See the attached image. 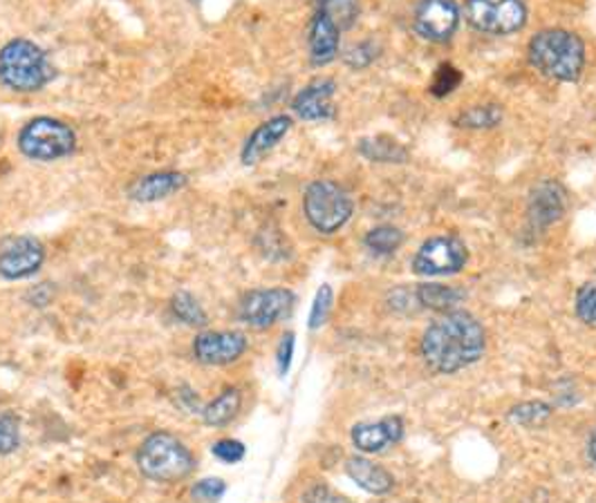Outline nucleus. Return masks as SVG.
Here are the masks:
<instances>
[{
	"instance_id": "obj_38",
	"label": "nucleus",
	"mask_w": 596,
	"mask_h": 503,
	"mask_svg": "<svg viewBox=\"0 0 596 503\" xmlns=\"http://www.w3.org/2000/svg\"><path fill=\"white\" fill-rule=\"evenodd\" d=\"M587 450H589V458L596 463V430H594L592 436H589V445H587Z\"/></svg>"
},
{
	"instance_id": "obj_19",
	"label": "nucleus",
	"mask_w": 596,
	"mask_h": 503,
	"mask_svg": "<svg viewBox=\"0 0 596 503\" xmlns=\"http://www.w3.org/2000/svg\"><path fill=\"white\" fill-rule=\"evenodd\" d=\"M345 474L368 494L381 496L392 492L394 476L379 463L365 458V456H350L345 461Z\"/></svg>"
},
{
	"instance_id": "obj_24",
	"label": "nucleus",
	"mask_w": 596,
	"mask_h": 503,
	"mask_svg": "<svg viewBox=\"0 0 596 503\" xmlns=\"http://www.w3.org/2000/svg\"><path fill=\"white\" fill-rule=\"evenodd\" d=\"M363 244L374 256H392L394 250L404 244V233L390 224L374 226L372 230L365 233Z\"/></svg>"
},
{
	"instance_id": "obj_27",
	"label": "nucleus",
	"mask_w": 596,
	"mask_h": 503,
	"mask_svg": "<svg viewBox=\"0 0 596 503\" xmlns=\"http://www.w3.org/2000/svg\"><path fill=\"white\" fill-rule=\"evenodd\" d=\"M332 305H334L332 287H330V285H321V287L316 289V296H314V300H312V309H310V318H307V327H310L312 332L321 329V327L328 323V318H330V314H332Z\"/></svg>"
},
{
	"instance_id": "obj_12",
	"label": "nucleus",
	"mask_w": 596,
	"mask_h": 503,
	"mask_svg": "<svg viewBox=\"0 0 596 503\" xmlns=\"http://www.w3.org/2000/svg\"><path fill=\"white\" fill-rule=\"evenodd\" d=\"M460 23V10L453 0H422L416 10V28L431 43H447Z\"/></svg>"
},
{
	"instance_id": "obj_23",
	"label": "nucleus",
	"mask_w": 596,
	"mask_h": 503,
	"mask_svg": "<svg viewBox=\"0 0 596 503\" xmlns=\"http://www.w3.org/2000/svg\"><path fill=\"white\" fill-rule=\"evenodd\" d=\"M359 152L365 159L381 164H402L409 159L407 148L392 141L390 137H365L359 141Z\"/></svg>"
},
{
	"instance_id": "obj_22",
	"label": "nucleus",
	"mask_w": 596,
	"mask_h": 503,
	"mask_svg": "<svg viewBox=\"0 0 596 503\" xmlns=\"http://www.w3.org/2000/svg\"><path fill=\"white\" fill-rule=\"evenodd\" d=\"M170 314L175 320H179L182 325L186 327H193V329H205L209 325V316L203 307V303L197 300L190 292H175L170 296Z\"/></svg>"
},
{
	"instance_id": "obj_33",
	"label": "nucleus",
	"mask_w": 596,
	"mask_h": 503,
	"mask_svg": "<svg viewBox=\"0 0 596 503\" xmlns=\"http://www.w3.org/2000/svg\"><path fill=\"white\" fill-rule=\"evenodd\" d=\"M225 490H227V483H225L223 479H218V476H207V479L197 481V483L193 485L190 494H193V499H197V501L212 503V501H218V499L225 494Z\"/></svg>"
},
{
	"instance_id": "obj_17",
	"label": "nucleus",
	"mask_w": 596,
	"mask_h": 503,
	"mask_svg": "<svg viewBox=\"0 0 596 503\" xmlns=\"http://www.w3.org/2000/svg\"><path fill=\"white\" fill-rule=\"evenodd\" d=\"M341 30L321 12L314 10L307 28V55L314 68L332 63L341 52Z\"/></svg>"
},
{
	"instance_id": "obj_2",
	"label": "nucleus",
	"mask_w": 596,
	"mask_h": 503,
	"mask_svg": "<svg viewBox=\"0 0 596 503\" xmlns=\"http://www.w3.org/2000/svg\"><path fill=\"white\" fill-rule=\"evenodd\" d=\"M57 79V68L46 48L26 37L0 46V88L12 95H39Z\"/></svg>"
},
{
	"instance_id": "obj_32",
	"label": "nucleus",
	"mask_w": 596,
	"mask_h": 503,
	"mask_svg": "<svg viewBox=\"0 0 596 503\" xmlns=\"http://www.w3.org/2000/svg\"><path fill=\"white\" fill-rule=\"evenodd\" d=\"M379 55V48L372 43V41H361L356 46H350L343 55V61L354 68V70H361V68H368Z\"/></svg>"
},
{
	"instance_id": "obj_5",
	"label": "nucleus",
	"mask_w": 596,
	"mask_h": 503,
	"mask_svg": "<svg viewBox=\"0 0 596 503\" xmlns=\"http://www.w3.org/2000/svg\"><path fill=\"white\" fill-rule=\"evenodd\" d=\"M137 465L139 472L150 481L175 483L193 472L195 458L177 436L168 432H155L139 445Z\"/></svg>"
},
{
	"instance_id": "obj_16",
	"label": "nucleus",
	"mask_w": 596,
	"mask_h": 503,
	"mask_svg": "<svg viewBox=\"0 0 596 503\" xmlns=\"http://www.w3.org/2000/svg\"><path fill=\"white\" fill-rule=\"evenodd\" d=\"M186 186L188 177L182 170H153L130 184L128 197L137 204H155L184 190Z\"/></svg>"
},
{
	"instance_id": "obj_37",
	"label": "nucleus",
	"mask_w": 596,
	"mask_h": 503,
	"mask_svg": "<svg viewBox=\"0 0 596 503\" xmlns=\"http://www.w3.org/2000/svg\"><path fill=\"white\" fill-rule=\"evenodd\" d=\"M52 298H55V287H52L50 283H39V285H35V287L28 292V296H26V300H28L32 307H48V305L52 303Z\"/></svg>"
},
{
	"instance_id": "obj_10",
	"label": "nucleus",
	"mask_w": 596,
	"mask_h": 503,
	"mask_svg": "<svg viewBox=\"0 0 596 503\" xmlns=\"http://www.w3.org/2000/svg\"><path fill=\"white\" fill-rule=\"evenodd\" d=\"M46 244L32 235H17L0 241V278L17 283L35 278L46 265Z\"/></svg>"
},
{
	"instance_id": "obj_34",
	"label": "nucleus",
	"mask_w": 596,
	"mask_h": 503,
	"mask_svg": "<svg viewBox=\"0 0 596 503\" xmlns=\"http://www.w3.org/2000/svg\"><path fill=\"white\" fill-rule=\"evenodd\" d=\"M212 452L216 458H221L225 463H238L245 458L247 447H245V443H241L236 438H221L212 445Z\"/></svg>"
},
{
	"instance_id": "obj_35",
	"label": "nucleus",
	"mask_w": 596,
	"mask_h": 503,
	"mask_svg": "<svg viewBox=\"0 0 596 503\" xmlns=\"http://www.w3.org/2000/svg\"><path fill=\"white\" fill-rule=\"evenodd\" d=\"M303 503H354V501H350L348 496L334 492L330 485L319 483V485H314V487H310L305 492Z\"/></svg>"
},
{
	"instance_id": "obj_14",
	"label": "nucleus",
	"mask_w": 596,
	"mask_h": 503,
	"mask_svg": "<svg viewBox=\"0 0 596 503\" xmlns=\"http://www.w3.org/2000/svg\"><path fill=\"white\" fill-rule=\"evenodd\" d=\"M352 445L363 454H377L404 438V418L402 416H383L381 421H361L350 430Z\"/></svg>"
},
{
	"instance_id": "obj_7",
	"label": "nucleus",
	"mask_w": 596,
	"mask_h": 503,
	"mask_svg": "<svg viewBox=\"0 0 596 503\" xmlns=\"http://www.w3.org/2000/svg\"><path fill=\"white\" fill-rule=\"evenodd\" d=\"M469 263V248L460 237H429L413 256V274L422 278H444L460 274Z\"/></svg>"
},
{
	"instance_id": "obj_20",
	"label": "nucleus",
	"mask_w": 596,
	"mask_h": 503,
	"mask_svg": "<svg viewBox=\"0 0 596 503\" xmlns=\"http://www.w3.org/2000/svg\"><path fill=\"white\" fill-rule=\"evenodd\" d=\"M413 294H416V303L420 309H429V312H438V314L453 312L465 300V294L460 289L447 287L440 283L418 285L413 289Z\"/></svg>"
},
{
	"instance_id": "obj_1",
	"label": "nucleus",
	"mask_w": 596,
	"mask_h": 503,
	"mask_svg": "<svg viewBox=\"0 0 596 503\" xmlns=\"http://www.w3.org/2000/svg\"><path fill=\"white\" fill-rule=\"evenodd\" d=\"M420 352L429 369L438 374H456L476 365L485 356L487 332L476 316L453 309L427 327Z\"/></svg>"
},
{
	"instance_id": "obj_9",
	"label": "nucleus",
	"mask_w": 596,
	"mask_h": 503,
	"mask_svg": "<svg viewBox=\"0 0 596 503\" xmlns=\"http://www.w3.org/2000/svg\"><path fill=\"white\" fill-rule=\"evenodd\" d=\"M469 23L485 34H516L527 26V6L522 0H467Z\"/></svg>"
},
{
	"instance_id": "obj_26",
	"label": "nucleus",
	"mask_w": 596,
	"mask_h": 503,
	"mask_svg": "<svg viewBox=\"0 0 596 503\" xmlns=\"http://www.w3.org/2000/svg\"><path fill=\"white\" fill-rule=\"evenodd\" d=\"M507 416L516 425L534 427V425L545 423L551 416V405L545 403V401H525V403L514 405Z\"/></svg>"
},
{
	"instance_id": "obj_30",
	"label": "nucleus",
	"mask_w": 596,
	"mask_h": 503,
	"mask_svg": "<svg viewBox=\"0 0 596 503\" xmlns=\"http://www.w3.org/2000/svg\"><path fill=\"white\" fill-rule=\"evenodd\" d=\"M462 83V72L451 66V63H444L438 68V72L433 75V86H431V92L436 97H447L451 95L453 90H458V86Z\"/></svg>"
},
{
	"instance_id": "obj_3",
	"label": "nucleus",
	"mask_w": 596,
	"mask_h": 503,
	"mask_svg": "<svg viewBox=\"0 0 596 503\" xmlns=\"http://www.w3.org/2000/svg\"><path fill=\"white\" fill-rule=\"evenodd\" d=\"M19 152L37 164H55L68 159L79 148V135L72 124L52 115L28 119L17 132Z\"/></svg>"
},
{
	"instance_id": "obj_25",
	"label": "nucleus",
	"mask_w": 596,
	"mask_h": 503,
	"mask_svg": "<svg viewBox=\"0 0 596 503\" xmlns=\"http://www.w3.org/2000/svg\"><path fill=\"white\" fill-rule=\"evenodd\" d=\"M316 12L325 14L341 32L350 30L361 12L359 0H316Z\"/></svg>"
},
{
	"instance_id": "obj_36",
	"label": "nucleus",
	"mask_w": 596,
	"mask_h": 503,
	"mask_svg": "<svg viewBox=\"0 0 596 503\" xmlns=\"http://www.w3.org/2000/svg\"><path fill=\"white\" fill-rule=\"evenodd\" d=\"M294 345H296V336L292 332L283 334L279 349H276V365H279V374L285 376L292 367V358H294Z\"/></svg>"
},
{
	"instance_id": "obj_8",
	"label": "nucleus",
	"mask_w": 596,
	"mask_h": 503,
	"mask_svg": "<svg viewBox=\"0 0 596 503\" xmlns=\"http://www.w3.org/2000/svg\"><path fill=\"white\" fill-rule=\"evenodd\" d=\"M294 307H296V296L285 287L252 289L243 294L238 303V318L243 325L263 332L290 318Z\"/></svg>"
},
{
	"instance_id": "obj_11",
	"label": "nucleus",
	"mask_w": 596,
	"mask_h": 503,
	"mask_svg": "<svg viewBox=\"0 0 596 503\" xmlns=\"http://www.w3.org/2000/svg\"><path fill=\"white\" fill-rule=\"evenodd\" d=\"M250 349V341L243 332H214L203 329L193 338V356L207 367H225L236 363Z\"/></svg>"
},
{
	"instance_id": "obj_15",
	"label": "nucleus",
	"mask_w": 596,
	"mask_h": 503,
	"mask_svg": "<svg viewBox=\"0 0 596 503\" xmlns=\"http://www.w3.org/2000/svg\"><path fill=\"white\" fill-rule=\"evenodd\" d=\"M334 92L336 83L332 79H314L292 99V112L301 121H330L334 117Z\"/></svg>"
},
{
	"instance_id": "obj_18",
	"label": "nucleus",
	"mask_w": 596,
	"mask_h": 503,
	"mask_svg": "<svg viewBox=\"0 0 596 503\" xmlns=\"http://www.w3.org/2000/svg\"><path fill=\"white\" fill-rule=\"evenodd\" d=\"M565 193L556 181H543L538 184L529 195L527 215L534 228L543 230L551 224H556L565 213Z\"/></svg>"
},
{
	"instance_id": "obj_6",
	"label": "nucleus",
	"mask_w": 596,
	"mask_h": 503,
	"mask_svg": "<svg viewBox=\"0 0 596 503\" xmlns=\"http://www.w3.org/2000/svg\"><path fill=\"white\" fill-rule=\"evenodd\" d=\"M303 213L307 224L321 235L339 233L354 213V201L345 188L330 179H316L305 186Z\"/></svg>"
},
{
	"instance_id": "obj_28",
	"label": "nucleus",
	"mask_w": 596,
	"mask_h": 503,
	"mask_svg": "<svg viewBox=\"0 0 596 503\" xmlns=\"http://www.w3.org/2000/svg\"><path fill=\"white\" fill-rule=\"evenodd\" d=\"M21 445V423L12 412H0V456L12 454Z\"/></svg>"
},
{
	"instance_id": "obj_31",
	"label": "nucleus",
	"mask_w": 596,
	"mask_h": 503,
	"mask_svg": "<svg viewBox=\"0 0 596 503\" xmlns=\"http://www.w3.org/2000/svg\"><path fill=\"white\" fill-rule=\"evenodd\" d=\"M500 121V110L494 106H480L460 115L458 124L465 128H489Z\"/></svg>"
},
{
	"instance_id": "obj_29",
	"label": "nucleus",
	"mask_w": 596,
	"mask_h": 503,
	"mask_svg": "<svg viewBox=\"0 0 596 503\" xmlns=\"http://www.w3.org/2000/svg\"><path fill=\"white\" fill-rule=\"evenodd\" d=\"M574 309H576V316H578L585 325H596V280L585 283V285L576 292Z\"/></svg>"
},
{
	"instance_id": "obj_21",
	"label": "nucleus",
	"mask_w": 596,
	"mask_h": 503,
	"mask_svg": "<svg viewBox=\"0 0 596 503\" xmlns=\"http://www.w3.org/2000/svg\"><path fill=\"white\" fill-rule=\"evenodd\" d=\"M241 407H243L241 389L238 387H227L212 403L205 405L203 421L209 427H225L232 421H236V416L241 414Z\"/></svg>"
},
{
	"instance_id": "obj_13",
	"label": "nucleus",
	"mask_w": 596,
	"mask_h": 503,
	"mask_svg": "<svg viewBox=\"0 0 596 503\" xmlns=\"http://www.w3.org/2000/svg\"><path fill=\"white\" fill-rule=\"evenodd\" d=\"M292 126H294V119L292 115H285V112L272 115L263 124H258L243 144V150H241L243 166L247 168L258 166L287 137Z\"/></svg>"
},
{
	"instance_id": "obj_4",
	"label": "nucleus",
	"mask_w": 596,
	"mask_h": 503,
	"mask_svg": "<svg viewBox=\"0 0 596 503\" xmlns=\"http://www.w3.org/2000/svg\"><path fill=\"white\" fill-rule=\"evenodd\" d=\"M529 61L540 75L574 83L585 66V46L569 30H545L531 39Z\"/></svg>"
}]
</instances>
